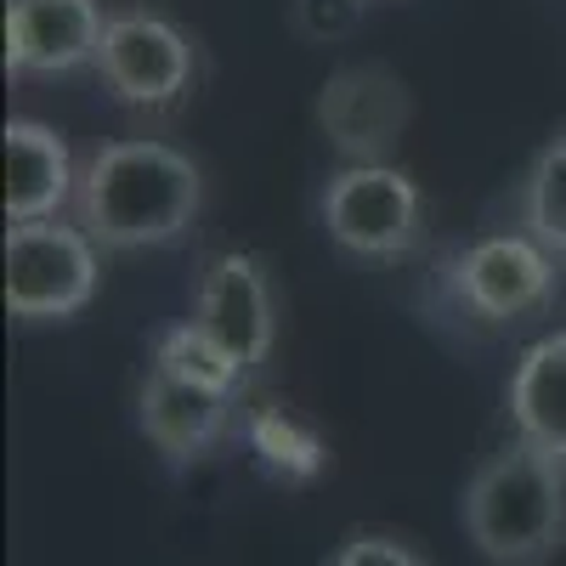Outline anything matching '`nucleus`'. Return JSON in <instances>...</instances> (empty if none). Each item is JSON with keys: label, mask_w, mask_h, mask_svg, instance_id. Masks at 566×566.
<instances>
[{"label": "nucleus", "mask_w": 566, "mask_h": 566, "mask_svg": "<svg viewBox=\"0 0 566 566\" xmlns=\"http://www.w3.org/2000/svg\"><path fill=\"white\" fill-rule=\"evenodd\" d=\"M74 154L40 119H7V221H45L74 205Z\"/></svg>", "instance_id": "9b49d317"}, {"label": "nucleus", "mask_w": 566, "mask_h": 566, "mask_svg": "<svg viewBox=\"0 0 566 566\" xmlns=\"http://www.w3.org/2000/svg\"><path fill=\"white\" fill-rule=\"evenodd\" d=\"M328 566H424V555L386 533H346L335 555H328Z\"/></svg>", "instance_id": "f3484780"}, {"label": "nucleus", "mask_w": 566, "mask_h": 566, "mask_svg": "<svg viewBox=\"0 0 566 566\" xmlns=\"http://www.w3.org/2000/svg\"><path fill=\"white\" fill-rule=\"evenodd\" d=\"M193 323L244 368V380H250V374L272 357V346H277V295H272L266 261L250 255V250L216 255L199 272Z\"/></svg>", "instance_id": "6e6552de"}, {"label": "nucleus", "mask_w": 566, "mask_h": 566, "mask_svg": "<svg viewBox=\"0 0 566 566\" xmlns=\"http://www.w3.org/2000/svg\"><path fill=\"white\" fill-rule=\"evenodd\" d=\"M317 216L346 255L363 261H408L424 244V199L419 181L397 170L391 159L374 165H340L323 181Z\"/></svg>", "instance_id": "20e7f679"}, {"label": "nucleus", "mask_w": 566, "mask_h": 566, "mask_svg": "<svg viewBox=\"0 0 566 566\" xmlns=\"http://www.w3.org/2000/svg\"><path fill=\"white\" fill-rule=\"evenodd\" d=\"M244 431H250V448L261 453V464L272 470V476H283V482H312L323 470V442L306 431L295 413L255 408Z\"/></svg>", "instance_id": "4468645a"}, {"label": "nucleus", "mask_w": 566, "mask_h": 566, "mask_svg": "<svg viewBox=\"0 0 566 566\" xmlns=\"http://www.w3.org/2000/svg\"><path fill=\"white\" fill-rule=\"evenodd\" d=\"M108 97L125 108H176L193 85V40L159 12H114L97 45V63Z\"/></svg>", "instance_id": "423d86ee"}, {"label": "nucleus", "mask_w": 566, "mask_h": 566, "mask_svg": "<svg viewBox=\"0 0 566 566\" xmlns=\"http://www.w3.org/2000/svg\"><path fill=\"white\" fill-rule=\"evenodd\" d=\"M459 522L493 566H544L566 538V464L515 437L464 482Z\"/></svg>", "instance_id": "f03ea898"}, {"label": "nucleus", "mask_w": 566, "mask_h": 566, "mask_svg": "<svg viewBox=\"0 0 566 566\" xmlns=\"http://www.w3.org/2000/svg\"><path fill=\"white\" fill-rule=\"evenodd\" d=\"M363 12H368V0H295L290 23L312 45H335V40H346L363 23Z\"/></svg>", "instance_id": "dca6fc26"}, {"label": "nucleus", "mask_w": 566, "mask_h": 566, "mask_svg": "<svg viewBox=\"0 0 566 566\" xmlns=\"http://www.w3.org/2000/svg\"><path fill=\"white\" fill-rule=\"evenodd\" d=\"M97 0H7V69L12 74H74L97 63L103 45Z\"/></svg>", "instance_id": "9d476101"}, {"label": "nucleus", "mask_w": 566, "mask_h": 566, "mask_svg": "<svg viewBox=\"0 0 566 566\" xmlns=\"http://www.w3.org/2000/svg\"><path fill=\"white\" fill-rule=\"evenodd\" d=\"M510 424L515 437L555 453L566 464V328L544 335L522 352V363L510 368Z\"/></svg>", "instance_id": "f8f14e48"}, {"label": "nucleus", "mask_w": 566, "mask_h": 566, "mask_svg": "<svg viewBox=\"0 0 566 566\" xmlns=\"http://www.w3.org/2000/svg\"><path fill=\"white\" fill-rule=\"evenodd\" d=\"M522 232L566 261V125L538 148V159L522 176Z\"/></svg>", "instance_id": "ddd939ff"}, {"label": "nucleus", "mask_w": 566, "mask_h": 566, "mask_svg": "<svg viewBox=\"0 0 566 566\" xmlns=\"http://www.w3.org/2000/svg\"><path fill=\"white\" fill-rule=\"evenodd\" d=\"M154 363L170 368V374H181V380H193V386H210V391H232V397H239V386H244V368L232 363L193 317L165 328L159 346H154Z\"/></svg>", "instance_id": "2eb2a0df"}, {"label": "nucleus", "mask_w": 566, "mask_h": 566, "mask_svg": "<svg viewBox=\"0 0 566 566\" xmlns=\"http://www.w3.org/2000/svg\"><path fill=\"white\" fill-rule=\"evenodd\" d=\"M560 255H549L533 232H488L448 261L453 301L482 323H527L560 290Z\"/></svg>", "instance_id": "39448f33"}, {"label": "nucleus", "mask_w": 566, "mask_h": 566, "mask_svg": "<svg viewBox=\"0 0 566 566\" xmlns=\"http://www.w3.org/2000/svg\"><path fill=\"white\" fill-rule=\"evenodd\" d=\"M136 424L176 470L199 464L232 431V391L193 386V380H181V374L154 363L148 380H142V391H136Z\"/></svg>", "instance_id": "1a4fd4ad"}, {"label": "nucleus", "mask_w": 566, "mask_h": 566, "mask_svg": "<svg viewBox=\"0 0 566 566\" xmlns=\"http://www.w3.org/2000/svg\"><path fill=\"white\" fill-rule=\"evenodd\" d=\"M103 244L80 221L45 216L7 227V312L23 323H69L97 301Z\"/></svg>", "instance_id": "7ed1b4c3"}, {"label": "nucleus", "mask_w": 566, "mask_h": 566, "mask_svg": "<svg viewBox=\"0 0 566 566\" xmlns=\"http://www.w3.org/2000/svg\"><path fill=\"white\" fill-rule=\"evenodd\" d=\"M205 210V176L193 154L159 136L103 142L80 165L74 221L103 250H159L176 244Z\"/></svg>", "instance_id": "f257e3e1"}, {"label": "nucleus", "mask_w": 566, "mask_h": 566, "mask_svg": "<svg viewBox=\"0 0 566 566\" xmlns=\"http://www.w3.org/2000/svg\"><path fill=\"white\" fill-rule=\"evenodd\" d=\"M408 119H413V97L402 74H391L386 63H346L317 91V130L346 165L391 159Z\"/></svg>", "instance_id": "0eeeda50"}]
</instances>
